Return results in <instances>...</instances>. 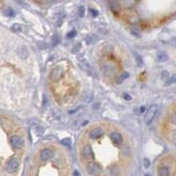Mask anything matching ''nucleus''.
<instances>
[{
    "label": "nucleus",
    "mask_w": 176,
    "mask_h": 176,
    "mask_svg": "<svg viewBox=\"0 0 176 176\" xmlns=\"http://www.w3.org/2000/svg\"><path fill=\"white\" fill-rule=\"evenodd\" d=\"M171 121H172V123L174 125H176V112H174L173 115L171 116Z\"/></svg>",
    "instance_id": "obj_27"
},
{
    "label": "nucleus",
    "mask_w": 176,
    "mask_h": 176,
    "mask_svg": "<svg viewBox=\"0 0 176 176\" xmlns=\"http://www.w3.org/2000/svg\"><path fill=\"white\" fill-rule=\"evenodd\" d=\"M169 60V56L165 52H159L157 53V60L160 62H164Z\"/></svg>",
    "instance_id": "obj_13"
},
{
    "label": "nucleus",
    "mask_w": 176,
    "mask_h": 176,
    "mask_svg": "<svg viewBox=\"0 0 176 176\" xmlns=\"http://www.w3.org/2000/svg\"><path fill=\"white\" fill-rule=\"evenodd\" d=\"M64 74V70L61 68V67L57 66L55 67L50 73V79L53 81V82H57V81H60V79L62 78Z\"/></svg>",
    "instance_id": "obj_2"
},
{
    "label": "nucleus",
    "mask_w": 176,
    "mask_h": 176,
    "mask_svg": "<svg viewBox=\"0 0 176 176\" xmlns=\"http://www.w3.org/2000/svg\"><path fill=\"white\" fill-rule=\"evenodd\" d=\"M75 34H76V32H75L74 30H73V31H71V32L68 33V34H67V38H73V37L75 36Z\"/></svg>",
    "instance_id": "obj_26"
},
{
    "label": "nucleus",
    "mask_w": 176,
    "mask_h": 176,
    "mask_svg": "<svg viewBox=\"0 0 176 176\" xmlns=\"http://www.w3.org/2000/svg\"><path fill=\"white\" fill-rule=\"evenodd\" d=\"M61 143L65 146H67V147H70L71 146V140L70 139H63L61 140Z\"/></svg>",
    "instance_id": "obj_20"
},
{
    "label": "nucleus",
    "mask_w": 176,
    "mask_h": 176,
    "mask_svg": "<svg viewBox=\"0 0 176 176\" xmlns=\"http://www.w3.org/2000/svg\"><path fill=\"white\" fill-rule=\"evenodd\" d=\"M18 55L20 56L21 58H23V60H25V58H27V56H28V53H27V50L26 47H20L19 50H18Z\"/></svg>",
    "instance_id": "obj_14"
},
{
    "label": "nucleus",
    "mask_w": 176,
    "mask_h": 176,
    "mask_svg": "<svg viewBox=\"0 0 176 176\" xmlns=\"http://www.w3.org/2000/svg\"><path fill=\"white\" fill-rule=\"evenodd\" d=\"M87 171L93 176H99L102 172V168L97 163H90L87 166Z\"/></svg>",
    "instance_id": "obj_3"
},
{
    "label": "nucleus",
    "mask_w": 176,
    "mask_h": 176,
    "mask_svg": "<svg viewBox=\"0 0 176 176\" xmlns=\"http://www.w3.org/2000/svg\"><path fill=\"white\" fill-rule=\"evenodd\" d=\"M110 139L115 144H121L123 143V137L118 132H113L110 134Z\"/></svg>",
    "instance_id": "obj_10"
},
{
    "label": "nucleus",
    "mask_w": 176,
    "mask_h": 176,
    "mask_svg": "<svg viewBox=\"0 0 176 176\" xmlns=\"http://www.w3.org/2000/svg\"><path fill=\"white\" fill-rule=\"evenodd\" d=\"M144 110H145V107H141L140 108V112H143Z\"/></svg>",
    "instance_id": "obj_32"
},
{
    "label": "nucleus",
    "mask_w": 176,
    "mask_h": 176,
    "mask_svg": "<svg viewBox=\"0 0 176 176\" xmlns=\"http://www.w3.org/2000/svg\"><path fill=\"white\" fill-rule=\"evenodd\" d=\"M145 176H149V175H145Z\"/></svg>",
    "instance_id": "obj_35"
},
{
    "label": "nucleus",
    "mask_w": 176,
    "mask_h": 176,
    "mask_svg": "<svg viewBox=\"0 0 176 176\" xmlns=\"http://www.w3.org/2000/svg\"><path fill=\"white\" fill-rule=\"evenodd\" d=\"M169 73L167 72V71H163L162 72V74H161V78H162V80H164V81H167L168 80V78H169Z\"/></svg>",
    "instance_id": "obj_19"
},
{
    "label": "nucleus",
    "mask_w": 176,
    "mask_h": 176,
    "mask_svg": "<svg viewBox=\"0 0 176 176\" xmlns=\"http://www.w3.org/2000/svg\"><path fill=\"white\" fill-rule=\"evenodd\" d=\"M74 176H80V174L78 173V171L75 170V171H74Z\"/></svg>",
    "instance_id": "obj_33"
},
{
    "label": "nucleus",
    "mask_w": 176,
    "mask_h": 176,
    "mask_svg": "<svg viewBox=\"0 0 176 176\" xmlns=\"http://www.w3.org/2000/svg\"><path fill=\"white\" fill-rule=\"evenodd\" d=\"M143 163H144V167L146 168V169H148V168L150 167V165H151V163H150V160L148 158H144V160H143Z\"/></svg>",
    "instance_id": "obj_24"
},
{
    "label": "nucleus",
    "mask_w": 176,
    "mask_h": 176,
    "mask_svg": "<svg viewBox=\"0 0 176 176\" xmlns=\"http://www.w3.org/2000/svg\"><path fill=\"white\" fill-rule=\"evenodd\" d=\"M107 172H108V174H109V176H118L119 172H120V170L117 166H113V167L108 169Z\"/></svg>",
    "instance_id": "obj_12"
},
{
    "label": "nucleus",
    "mask_w": 176,
    "mask_h": 176,
    "mask_svg": "<svg viewBox=\"0 0 176 176\" xmlns=\"http://www.w3.org/2000/svg\"><path fill=\"white\" fill-rule=\"evenodd\" d=\"M158 176H170V170L166 166H162L158 169Z\"/></svg>",
    "instance_id": "obj_11"
},
{
    "label": "nucleus",
    "mask_w": 176,
    "mask_h": 176,
    "mask_svg": "<svg viewBox=\"0 0 176 176\" xmlns=\"http://www.w3.org/2000/svg\"><path fill=\"white\" fill-rule=\"evenodd\" d=\"M54 156V151L50 148H45L41 151L40 153V158L43 161H47L49 159L53 158Z\"/></svg>",
    "instance_id": "obj_7"
},
{
    "label": "nucleus",
    "mask_w": 176,
    "mask_h": 176,
    "mask_svg": "<svg viewBox=\"0 0 176 176\" xmlns=\"http://www.w3.org/2000/svg\"><path fill=\"white\" fill-rule=\"evenodd\" d=\"M4 14L8 16V17H11V16L14 15V11L11 9H7V10H5V11H4Z\"/></svg>",
    "instance_id": "obj_17"
},
{
    "label": "nucleus",
    "mask_w": 176,
    "mask_h": 176,
    "mask_svg": "<svg viewBox=\"0 0 176 176\" xmlns=\"http://www.w3.org/2000/svg\"><path fill=\"white\" fill-rule=\"evenodd\" d=\"M129 77V73H127V72H123V73H121L119 76H118V78H117V81H116V83H118V84H121V83H123L125 79L126 78H128Z\"/></svg>",
    "instance_id": "obj_15"
},
{
    "label": "nucleus",
    "mask_w": 176,
    "mask_h": 176,
    "mask_svg": "<svg viewBox=\"0 0 176 176\" xmlns=\"http://www.w3.org/2000/svg\"><path fill=\"white\" fill-rule=\"evenodd\" d=\"M80 48H81V43H77L75 46L72 49V53H74V54H75V53H77L79 50H80Z\"/></svg>",
    "instance_id": "obj_21"
},
{
    "label": "nucleus",
    "mask_w": 176,
    "mask_h": 176,
    "mask_svg": "<svg viewBox=\"0 0 176 176\" xmlns=\"http://www.w3.org/2000/svg\"><path fill=\"white\" fill-rule=\"evenodd\" d=\"M136 58H137V62H139V64H140V66H141V64H142V61H141V57L139 56V55H136Z\"/></svg>",
    "instance_id": "obj_29"
},
{
    "label": "nucleus",
    "mask_w": 176,
    "mask_h": 176,
    "mask_svg": "<svg viewBox=\"0 0 176 176\" xmlns=\"http://www.w3.org/2000/svg\"><path fill=\"white\" fill-rule=\"evenodd\" d=\"M19 168V161L17 158H11L9 161L7 162V165H6V170L8 172L12 173V172H15L16 170H18Z\"/></svg>",
    "instance_id": "obj_5"
},
{
    "label": "nucleus",
    "mask_w": 176,
    "mask_h": 176,
    "mask_svg": "<svg viewBox=\"0 0 176 176\" xmlns=\"http://www.w3.org/2000/svg\"><path fill=\"white\" fill-rule=\"evenodd\" d=\"M103 72L104 76L112 77L116 73V67L112 62H106L103 66Z\"/></svg>",
    "instance_id": "obj_4"
},
{
    "label": "nucleus",
    "mask_w": 176,
    "mask_h": 176,
    "mask_svg": "<svg viewBox=\"0 0 176 176\" xmlns=\"http://www.w3.org/2000/svg\"><path fill=\"white\" fill-rule=\"evenodd\" d=\"M103 134H104V130L101 127H95L90 130V137L91 140H97L103 136Z\"/></svg>",
    "instance_id": "obj_9"
},
{
    "label": "nucleus",
    "mask_w": 176,
    "mask_h": 176,
    "mask_svg": "<svg viewBox=\"0 0 176 176\" xmlns=\"http://www.w3.org/2000/svg\"><path fill=\"white\" fill-rule=\"evenodd\" d=\"M41 1L44 4H54V3L58 2L60 0H41Z\"/></svg>",
    "instance_id": "obj_23"
},
{
    "label": "nucleus",
    "mask_w": 176,
    "mask_h": 176,
    "mask_svg": "<svg viewBox=\"0 0 176 176\" xmlns=\"http://www.w3.org/2000/svg\"><path fill=\"white\" fill-rule=\"evenodd\" d=\"M123 98L125 100H131V96H130L129 94H127V93H124L123 94Z\"/></svg>",
    "instance_id": "obj_30"
},
{
    "label": "nucleus",
    "mask_w": 176,
    "mask_h": 176,
    "mask_svg": "<svg viewBox=\"0 0 176 176\" xmlns=\"http://www.w3.org/2000/svg\"><path fill=\"white\" fill-rule=\"evenodd\" d=\"M111 9H112V11H119V5L117 4V2H115V1H113L112 3H111Z\"/></svg>",
    "instance_id": "obj_18"
},
{
    "label": "nucleus",
    "mask_w": 176,
    "mask_h": 176,
    "mask_svg": "<svg viewBox=\"0 0 176 176\" xmlns=\"http://www.w3.org/2000/svg\"><path fill=\"white\" fill-rule=\"evenodd\" d=\"M84 13H85V9H84L83 6H81L80 8H79V16H80V17H83Z\"/></svg>",
    "instance_id": "obj_25"
},
{
    "label": "nucleus",
    "mask_w": 176,
    "mask_h": 176,
    "mask_svg": "<svg viewBox=\"0 0 176 176\" xmlns=\"http://www.w3.org/2000/svg\"><path fill=\"white\" fill-rule=\"evenodd\" d=\"M158 111V106L156 104H152L149 108L147 112H146V115H145V123L149 125L153 121V120L154 119V117H156V113Z\"/></svg>",
    "instance_id": "obj_1"
},
{
    "label": "nucleus",
    "mask_w": 176,
    "mask_h": 176,
    "mask_svg": "<svg viewBox=\"0 0 176 176\" xmlns=\"http://www.w3.org/2000/svg\"><path fill=\"white\" fill-rule=\"evenodd\" d=\"M172 140H173V142H174V144H176V132L174 133V135H173Z\"/></svg>",
    "instance_id": "obj_31"
},
{
    "label": "nucleus",
    "mask_w": 176,
    "mask_h": 176,
    "mask_svg": "<svg viewBox=\"0 0 176 176\" xmlns=\"http://www.w3.org/2000/svg\"><path fill=\"white\" fill-rule=\"evenodd\" d=\"M175 83H176V74L172 75V76L170 78H168V80L166 82L167 85H170V84H175Z\"/></svg>",
    "instance_id": "obj_16"
},
{
    "label": "nucleus",
    "mask_w": 176,
    "mask_h": 176,
    "mask_svg": "<svg viewBox=\"0 0 176 176\" xmlns=\"http://www.w3.org/2000/svg\"><path fill=\"white\" fill-rule=\"evenodd\" d=\"M82 154L83 157L86 159V160H91V159L94 158V154L93 151L91 149L90 145H85L82 150Z\"/></svg>",
    "instance_id": "obj_8"
},
{
    "label": "nucleus",
    "mask_w": 176,
    "mask_h": 176,
    "mask_svg": "<svg viewBox=\"0 0 176 176\" xmlns=\"http://www.w3.org/2000/svg\"><path fill=\"white\" fill-rule=\"evenodd\" d=\"M21 27H21V25H19V24H14L13 26H12V29H13L14 31H20L21 29H22Z\"/></svg>",
    "instance_id": "obj_22"
},
{
    "label": "nucleus",
    "mask_w": 176,
    "mask_h": 176,
    "mask_svg": "<svg viewBox=\"0 0 176 176\" xmlns=\"http://www.w3.org/2000/svg\"><path fill=\"white\" fill-rule=\"evenodd\" d=\"M0 123H1V120H0Z\"/></svg>",
    "instance_id": "obj_34"
},
{
    "label": "nucleus",
    "mask_w": 176,
    "mask_h": 176,
    "mask_svg": "<svg viewBox=\"0 0 176 176\" xmlns=\"http://www.w3.org/2000/svg\"><path fill=\"white\" fill-rule=\"evenodd\" d=\"M11 144L12 146V148L18 150L24 146V140L21 137H19L17 135H13L11 137Z\"/></svg>",
    "instance_id": "obj_6"
},
{
    "label": "nucleus",
    "mask_w": 176,
    "mask_h": 176,
    "mask_svg": "<svg viewBox=\"0 0 176 176\" xmlns=\"http://www.w3.org/2000/svg\"><path fill=\"white\" fill-rule=\"evenodd\" d=\"M90 11L91 12V14H93V16H94V17H95V16H97V15H98V11H95V10L90 9Z\"/></svg>",
    "instance_id": "obj_28"
}]
</instances>
